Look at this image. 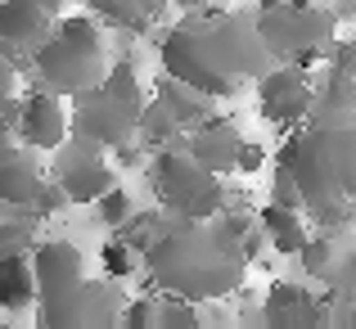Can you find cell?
Segmentation results:
<instances>
[{
  "instance_id": "4fadbf2b",
  "label": "cell",
  "mask_w": 356,
  "mask_h": 329,
  "mask_svg": "<svg viewBox=\"0 0 356 329\" xmlns=\"http://www.w3.org/2000/svg\"><path fill=\"white\" fill-rule=\"evenodd\" d=\"M68 136V113H63V99L50 95V90H32V95L18 99L14 113V140L27 149H54Z\"/></svg>"
},
{
  "instance_id": "277c9868",
  "label": "cell",
  "mask_w": 356,
  "mask_h": 329,
  "mask_svg": "<svg viewBox=\"0 0 356 329\" xmlns=\"http://www.w3.org/2000/svg\"><path fill=\"white\" fill-rule=\"evenodd\" d=\"M27 63L36 68L41 90H50L59 99H72L81 90L99 86V77L108 68V41L95 18H54L45 41L32 50Z\"/></svg>"
},
{
  "instance_id": "d6a6232c",
  "label": "cell",
  "mask_w": 356,
  "mask_h": 329,
  "mask_svg": "<svg viewBox=\"0 0 356 329\" xmlns=\"http://www.w3.org/2000/svg\"><path fill=\"white\" fill-rule=\"evenodd\" d=\"M127 5L136 9L140 18H154V14H163V5H167V0H127Z\"/></svg>"
},
{
  "instance_id": "603a6c76",
  "label": "cell",
  "mask_w": 356,
  "mask_h": 329,
  "mask_svg": "<svg viewBox=\"0 0 356 329\" xmlns=\"http://www.w3.org/2000/svg\"><path fill=\"white\" fill-rule=\"evenodd\" d=\"M334 252H339V239H334L330 230H321V234H316V239H312V234H307V243H302V248L293 252V257L302 262V271H307V275H316V280H321L325 271H330Z\"/></svg>"
},
{
  "instance_id": "ffe728a7",
  "label": "cell",
  "mask_w": 356,
  "mask_h": 329,
  "mask_svg": "<svg viewBox=\"0 0 356 329\" xmlns=\"http://www.w3.org/2000/svg\"><path fill=\"white\" fill-rule=\"evenodd\" d=\"M36 303V280H32V262L27 252L0 257V307L5 312H23Z\"/></svg>"
},
{
  "instance_id": "d590c367",
  "label": "cell",
  "mask_w": 356,
  "mask_h": 329,
  "mask_svg": "<svg viewBox=\"0 0 356 329\" xmlns=\"http://www.w3.org/2000/svg\"><path fill=\"white\" fill-rule=\"evenodd\" d=\"M167 5H181V9H199V5H212V0H167Z\"/></svg>"
},
{
  "instance_id": "7c38bea8",
  "label": "cell",
  "mask_w": 356,
  "mask_h": 329,
  "mask_svg": "<svg viewBox=\"0 0 356 329\" xmlns=\"http://www.w3.org/2000/svg\"><path fill=\"white\" fill-rule=\"evenodd\" d=\"M239 127L230 118H217V113H208V118H199L194 127H185L181 136V149L194 158V163H203L212 176H230L235 172V149H239Z\"/></svg>"
},
{
  "instance_id": "5bb4252c",
  "label": "cell",
  "mask_w": 356,
  "mask_h": 329,
  "mask_svg": "<svg viewBox=\"0 0 356 329\" xmlns=\"http://www.w3.org/2000/svg\"><path fill=\"white\" fill-rule=\"evenodd\" d=\"M32 280H36V298H54L68 284H77L86 275V257L77 243L68 239H36L32 248Z\"/></svg>"
},
{
  "instance_id": "f1b7e54d",
  "label": "cell",
  "mask_w": 356,
  "mask_h": 329,
  "mask_svg": "<svg viewBox=\"0 0 356 329\" xmlns=\"http://www.w3.org/2000/svg\"><path fill=\"white\" fill-rule=\"evenodd\" d=\"M270 203H275V208H293V212H302V194H298L293 176H289L284 167H275V181H270Z\"/></svg>"
},
{
  "instance_id": "8d00e7d4",
  "label": "cell",
  "mask_w": 356,
  "mask_h": 329,
  "mask_svg": "<svg viewBox=\"0 0 356 329\" xmlns=\"http://www.w3.org/2000/svg\"><path fill=\"white\" fill-rule=\"evenodd\" d=\"M280 5H289V9H298V5H312V0H280Z\"/></svg>"
},
{
  "instance_id": "6da1fadb",
  "label": "cell",
  "mask_w": 356,
  "mask_h": 329,
  "mask_svg": "<svg viewBox=\"0 0 356 329\" xmlns=\"http://www.w3.org/2000/svg\"><path fill=\"white\" fill-rule=\"evenodd\" d=\"M158 59L167 77L185 81L208 99L239 95L270 68V54L261 50L252 18L221 5L185 9V18L158 41Z\"/></svg>"
},
{
  "instance_id": "cb8c5ba5",
  "label": "cell",
  "mask_w": 356,
  "mask_h": 329,
  "mask_svg": "<svg viewBox=\"0 0 356 329\" xmlns=\"http://www.w3.org/2000/svg\"><path fill=\"white\" fill-rule=\"evenodd\" d=\"M36 212L32 217H14V221H0V257H14V252H27L36 243Z\"/></svg>"
},
{
  "instance_id": "484cf974",
  "label": "cell",
  "mask_w": 356,
  "mask_h": 329,
  "mask_svg": "<svg viewBox=\"0 0 356 329\" xmlns=\"http://www.w3.org/2000/svg\"><path fill=\"white\" fill-rule=\"evenodd\" d=\"M95 212H99V221L113 230V225H122V221L131 217V212H136V203H131V194L122 190V185H108V190L95 199Z\"/></svg>"
},
{
  "instance_id": "3957f363",
  "label": "cell",
  "mask_w": 356,
  "mask_h": 329,
  "mask_svg": "<svg viewBox=\"0 0 356 329\" xmlns=\"http://www.w3.org/2000/svg\"><path fill=\"white\" fill-rule=\"evenodd\" d=\"M275 167L293 176L302 217L325 203H343L356 190V127H302L275 149Z\"/></svg>"
},
{
  "instance_id": "30bf717a",
  "label": "cell",
  "mask_w": 356,
  "mask_h": 329,
  "mask_svg": "<svg viewBox=\"0 0 356 329\" xmlns=\"http://www.w3.org/2000/svg\"><path fill=\"white\" fill-rule=\"evenodd\" d=\"M312 104V72L298 63H270L257 77V109L275 127H298Z\"/></svg>"
},
{
  "instance_id": "9c48e42d",
  "label": "cell",
  "mask_w": 356,
  "mask_h": 329,
  "mask_svg": "<svg viewBox=\"0 0 356 329\" xmlns=\"http://www.w3.org/2000/svg\"><path fill=\"white\" fill-rule=\"evenodd\" d=\"M50 154H54V185L63 190L68 203H95L108 185H118V172L99 158L95 145H86V140L63 136Z\"/></svg>"
},
{
  "instance_id": "ac0fdd59",
  "label": "cell",
  "mask_w": 356,
  "mask_h": 329,
  "mask_svg": "<svg viewBox=\"0 0 356 329\" xmlns=\"http://www.w3.org/2000/svg\"><path fill=\"white\" fill-rule=\"evenodd\" d=\"M154 104H158V109L167 113V118L176 122V131L194 127L199 118H208V113H212V99H208V95L190 90L185 81H176V77H163V81H158V90H154Z\"/></svg>"
},
{
  "instance_id": "836d02e7",
  "label": "cell",
  "mask_w": 356,
  "mask_h": 329,
  "mask_svg": "<svg viewBox=\"0 0 356 329\" xmlns=\"http://www.w3.org/2000/svg\"><path fill=\"white\" fill-rule=\"evenodd\" d=\"M9 154H18V140H14V127L0 122V158H9Z\"/></svg>"
},
{
  "instance_id": "d4e9b609",
  "label": "cell",
  "mask_w": 356,
  "mask_h": 329,
  "mask_svg": "<svg viewBox=\"0 0 356 329\" xmlns=\"http://www.w3.org/2000/svg\"><path fill=\"white\" fill-rule=\"evenodd\" d=\"M99 262H104V275L108 280H127L140 271V252H131L122 239H108L104 248H99Z\"/></svg>"
},
{
  "instance_id": "5b68a950",
  "label": "cell",
  "mask_w": 356,
  "mask_h": 329,
  "mask_svg": "<svg viewBox=\"0 0 356 329\" xmlns=\"http://www.w3.org/2000/svg\"><path fill=\"white\" fill-rule=\"evenodd\" d=\"M261 50L270 54V63H298V68H312L325 63L334 36H339V18L330 5H275V9H257L252 14Z\"/></svg>"
},
{
  "instance_id": "1f68e13d",
  "label": "cell",
  "mask_w": 356,
  "mask_h": 329,
  "mask_svg": "<svg viewBox=\"0 0 356 329\" xmlns=\"http://www.w3.org/2000/svg\"><path fill=\"white\" fill-rule=\"evenodd\" d=\"M9 99H14V63L0 54V109H5Z\"/></svg>"
},
{
  "instance_id": "7402d4cb",
  "label": "cell",
  "mask_w": 356,
  "mask_h": 329,
  "mask_svg": "<svg viewBox=\"0 0 356 329\" xmlns=\"http://www.w3.org/2000/svg\"><path fill=\"white\" fill-rule=\"evenodd\" d=\"M154 329H199V303L163 294L154 307Z\"/></svg>"
},
{
  "instance_id": "ba28073f",
  "label": "cell",
  "mask_w": 356,
  "mask_h": 329,
  "mask_svg": "<svg viewBox=\"0 0 356 329\" xmlns=\"http://www.w3.org/2000/svg\"><path fill=\"white\" fill-rule=\"evenodd\" d=\"M68 131L95 149H118L127 140H136V109L122 104L118 95H108L104 86H90L81 95H72Z\"/></svg>"
},
{
  "instance_id": "2e32d148",
  "label": "cell",
  "mask_w": 356,
  "mask_h": 329,
  "mask_svg": "<svg viewBox=\"0 0 356 329\" xmlns=\"http://www.w3.org/2000/svg\"><path fill=\"white\" fill-rule=\"evenodd\" d=\"M307 127H352L356 122V77H330L312 86V104H307Z\"/></svg>"
},
{
  "instance_id": "9a60e30c",
  "label": "cell",
  "mask_w": 356,
  "mask_h": 329,
  "mask_svg": "<svg viewBox=\"0 0 356 329\" xmlns=\"http://www.w3.org/2000/svg\"><path fill=\"white\" fill-rule=\"evenodd\" d=\"M54 18L45 9L27 5V0H0V54L9 63L18 59H32V50L45 41Z\"/></svg>"
},
{
  "instance_id": "d6986e66",
  "label": "cell",
  "mask_w": 356,
  "mask_h": 329,
  "mask_svg": "<svg viewBox=\"0 0 356 329\" xmlns=\"http://www.w3.org/2000/svg\"><path fill=\"white\" fill-rule=\"evenodd\" d=\"M257 225H261V234H266V248H275L280 257H293L307 243V221H302V212H293V208L266 203V208L257 212Z\"/></svg>"
},
{
  "instance_id": "8992f818",
  "label": "cell",
  "mask_w": 356,
  "mask_h": 329,
  "mask_svg": "<svg viewBox=\"0 0 356 329\" xmlns=\"http://www.w3.org/2000/svg\"><path fill=\"white\" fill-rule=\"evenodd\" d=\"M149 181H154L158 194V208L176 212L185 221H203V217H217L226 208V185L221 176H212L203 163H194L181 145H163L149 167Z\"/></svg>"
},
{
  "instance_id": "44dd1931",
  "label": "cell",
  "mask_w": 356,
  "mask_h": 329,
  "mask_svg": "<svg viewBox=\"0 0 356 329\" xmlns=\"http://www.w3.org/2000/svg\"><path fill=\"white\" fill-rule=\"evenodd\" d=\"M99 86L108 90V95H118L122 104H131L140 113V104H145V86H140V72L131 59H118L113 68H104V77H99Z\"/></svg>"
},
{
  "instance_id": "83f0119b",
  "label": "cell",
  "mask_w": 356,
  "mask_h": 329,
  "mask_svg": "<svg viewBox=\"0 0 356 329\" xmlns=\"http://www.w3.org/2000/svg\"><path fill=\"white\" fill-rule=\"evenodd\" d=\"M154 307H158L154 294H149V298H136V303H122L118 325H127V329H149V325H154Z\"/></svg>"
},
{
  "instance_id": "7a4b0ae2",
  "label": "cell",
  "mask_w": 356,
  "mask_h": 329,
  "mask_svg": "<svg viewBox=\"0 0 356 329\" xmlns=\"http://www.w3.org/2000/svg\"><path fill=\"white\" fill-rule=\"evenodd\" d=\"M140 262H145V280L154 294H172L185 298V303H217V298L235 294L248 275L239 234L226 230L221 217H203V221L176 217L149 239Z\"/></svg>"
},
{
  "instance_id": "e0dca14e",
  "label": "cell",
  "mask_w": 356,
  "mask_h": 329,
  "mask_svg": "<svg viewBox=\"0 0 356 329\" xmlns=\"http://www.w3.org/2000/svg\"><path fill=\"white\" fill-rule=\"evenodd\" d=\"M41 181L45 176H41V167H36V158L27 154V149L0 158V203H5V208H32Z\"/></svg>"
},
{
  "instance_id": "8fae6325",
  "label": "cell",
  "mask_w": 356,
  "mask_h": 329,
  "mask_svg": "<svg viewBox=\"0 0 356 329\" xmlns=\"http://www.w3.org/2000/svg\"><path fill=\"white\" fill-rule=\"evenodd\" d=\"M261 321L270 329H316L330 325V298L307 294L293 280H270L266 303H261Z\"/></svg>"
},
{
  "instance_id": "e575fe53",
  "label": "cell",
  "mask_w": 356,
  "mask_h": 329,
  "mask_svg": "<svg viewBox=\"0 0 356 329\" xmlns=\"http://www.w3.org/2000/svg\"><path fill=\"white\" fill-rule=\"evenodd\" d=\"M27 5H36V9H45L50 18H59V9L68 5V0H27Z\"/></svg>"
},
{
  "instance_id": "4dcf8cb0",
  "label": "cell",
  "mask_w": 356,
  "mask_h": 329,
  "mask_svg": "<svg viewBox=\"0 0 356 329\" xmlns=\"http://www.w3.org/2000/svg\"><path fill=\"white\" fill-rule=\"evenodd\" d=\"M261 167H266V149L252 145V140H239V149H235V172L239 176H252V172H261Z\"/></svg>"
},
{
  "instance_id": "52a82bcc",
  "label": "cell",
  "mask_w": 356,
  "mask_h": 329,
  "mask_svg": "<svg viewBox=\"0 0 356 329\" xmlns=\"http://www.w3.org/2000/svg\"><path fill=\"white\" fill-rule=\"evenodd\" d=\"M122 289L113 280H86L81 275L77 284H68L63 294L54 298H36V321L45 329H104V325H118V312H122Z\"/></svg>"
},
{
  "instance_id": "f546056e",
  "label": "cell",
  "mask_w": 356,
  "mask_h": 329,
  "mask_svg": "<svg viewBox=\"0 0 356 329\" xmlns=\"http://www.w3.org/2000/svg\"><path fill=\"white\" fill-rule=\"evenodd\" d=\"M330 72H339V77H356V45L352 41H339L334 36V45H330Z\"/></svg>"
},
{
  "instance_id": "4316f807",
  "label": "cell",
  "mask_w": 356,
  "mask_h": 329,
  "mask_svg": "<svg viewBox=\"0 0 356 329\" xmlns=\"http://www.w3.org/2000/svg\"><path fill=\"white\" fill-rule=\"evenodd\" d=\"M81 5H86L90 14H99V18H108V23H118V27H131V32H145V23H149V18H140L136 9L127 5V0H81Z\"/></svg>"
}]
</instances>
